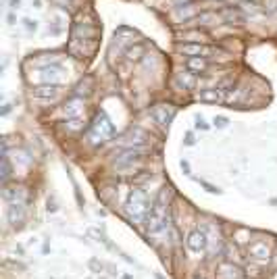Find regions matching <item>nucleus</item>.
<instances>
[{"label": "nucleus", "instance_id": "obj_1", "mask_svg": "<svg viewBox=\"0 0 277 279\" xmlns=\"http://www.w3.org/2000/svg\"><path fill=\"white\" fill-rule=\"evenodd\" d=\"M169 198H171V188H163L156 200L150 206V213L146 217V229L148 234L160 236L169 229Z\"/></svg>", "mask_w": 277, "mask_h": 279}, {"label": "nucleus", "instance_id": "obj_2", "mask_svg": "<svg viewBox=\"0 0 277 279\" xmlns=\"http://www.w3.org/2000/svg\"><path fill=\"white\" fill-rule=\"evenodd\" d=\"M150 204L148 202V196L144 190L140 188H134L128 202H125V213H128V219L132 221L134 225H140V223H146V217L150 213Z\"/></svg>", "mask_w": 277, "mask_h": 279}, {"label": "nucleus", "instance_id": "obj_3", "mask_svg": "<svg viewBox=\"0 0 277 279\" xmlns=\"http://www.w3.org/2000/svg\"><path fill=\"white\" fill-rule=\"evenodd\" d=\"M88 136H90V140H92V144H94V146L107 144L109 140H113L115 127H113V123L107 117L105 111H98L94 115V119H92V123H90V134Z\"/></svg>", "mask_w": 277, "mask_h": 279}, {"label": "nucleus", "instance_id": "obj_4", "mask_svg": "<svg viewBox=\"0 0 277 279\" xmlns=\"http://www.w3.org/2000/svg\"><path fill=\"white\" fill-rule=\"evenodd\" d=\"M148 152L146 146H140V148H125L121 150V152L117 154V158H115V165H117L119 169H130L134 165H140V162L144 160V154Z\"/></svg>", "mask_w": 277, "mask_h": 279}, {"label": "nucleus", "instance_id": "obj_5", "mask_svg": "<svg viewBox=\"0 0 277 279\" xmlns=\"http://www.w3.org/2000/svg\"><path fill=\"white\" fill-rule=\"evenodd\" d=\"M152 117L160 127H167L171 125L173 117H175V107L173 104H154L152 107Z\"/></svg>", "mask_w": 277, "mask_h": 279}, {"label": "nucleus", "instance_id": "obj_6", "mask_svg": "<svg viewBox=\"0 0 277 279\" xmlns=\"http://www.w3.org/2000/svg\"><path fill=\"white\" fill-rule=\"evenodd\" d=\"M148 134L144 130H140V127H134V130H130L128 134H125L121 138V144L125 148H140V146H146L148 144Z\"/></svg>", "mask_w": 277, "mask_h": 279}, {"label": "nucleus", "instance_id": "obj_7", "mask_svg": "<svg viewBox=\"0 0 277 279\" xmlns=\"http://www.w3.org/2000/svg\"><path fill=\"white\" fill-rule=\"evenodd\" d=\"M186 244H188V248H190L192 252L200 254V252L206 250V246H209V236H206L204 229H196V231H192V234L188 236Z\"/></svg>", "mask_w": 277, "mask_h": 279}, {"label": "nucleus", "instance_id": "obj_8", "mask_svg": "<svg viewBox=\"0 0 277 279\" xmlns=\"http://www.w3.org/2000/svg\"><path fill=\"white\" fill-rule=\"evenodd\" d=\"M248 254L257 263H267L271 259V250H269V246L265 242H252L248 246Z\"/></svg>", "mask_w": 277, "mask_h": 279}, {"label": "nucleus", "instance_id": "obj_9", "mask_svg": "<svg viewBox=\"0 0 277 279\" xmlns=\"http://www.w3.org/2000/svg\"><path fill=\"white\" fill-rule=\"evenodd\" d=\"M82 115H84V100L79 98V96L71 98V100L65 104V117H67V121L82 119Z\"/></svg>", "mask_w": 277, "mask_h": 279}, {"label": "nucleus", "instance_id": "obj_10", "mask_svg": "<svg viewBox=\"0 0 277 279\" xmlns=\"http://www.w3.org/2000/svg\"><path fill=\"white\" fill-rule=\"evenodd\" d=\"M25 219V202H8V221L13 225L23 223Z\"/></svg>", "mask_w": 277, "mask_h": 279}, {"label": "nucleus", "instance_id": "obj_11", "mask_svg": "<svg viewBox=\"0 0 277 279\" xmlns=\"http://www.w3.org/2000/svg\"><path fill=\"white\" fill-rule=\"evenodd\" d=\"M2 196L6 202H27V192L21 185H17V188H4Z\"/></svg>", "mask_w": 277, "mask_h": 279}, {"label": "nucleus", "instance_id": "obj_12", "mask_svg": "<svg viewBox=\"0 0 277 279\" xmlns=\"http://www.w3.org/2000/svg\"><path fill=\"white\" fill-rule=\"evenodd\" d=\"M59 92H61L59 84H46V86H40V88H33L31 94L36 98H54V96H59Z\"/></svg>", "mask_w": 277, "mask_h": 279}, {"label": "nucleus", "instance_id": "obj_13", "mask_svg": "<svg viewBox=\"0 0 277 279\" xmlns=\"http://www.w3.org/2000/svg\"><path fill=\"white\" fill-rule=\"evenodd\" d=\"M179 52L188 54V56H206V54H213L215 48H204V46H200V44H181Z\"/></svg>", "mask_w": 277, "mask_h": 279}, {"label": "nucleus", "instance_id": "obj_14", "mask_svg": "<svg viewBox=\"0 0 277 279\" xmlns=\"http://www.w3.org/2000/svg\"><path fill=\"white\" fill-rule=\"evenodd\" d=\"M198 100L217 104V102H221V100H223V90H221V88H209V90H202L200 94H198Z\"/></svg>", "mask_w": 277, "mask_h": 279}, {"label": "nucleus", "instance_id": "obj_15", "mask_svg": "<svg viewBox=\"0 0 277 279\" xmlns=\"http://www.w3.org/2000/svg\"><path fill=\"white\" fill-rule=\"evenodd\" d=\"M206 67H209V61H206L204 56H190L186 61V69L192 73H202Z\"/></svg>", "mask_w": 277, "mask_h": 279}, {"label": "nucleus", "instance_id": "obj_16", "mask_svg": "<svg viewBox=\"0 0 277 279\" xmlns=\"http://www.w3.org/2000/svg\"><path fill=\"white\" fill-rule=\"evenodd\" d=\"M61 73H63V69L59 65H52V67H44L42 69V77H44V81H48V84H59Z\"/></svg>", "mask_w": 277, "mask_h": 279}, {"label": "nucleus", "instance_id": "obj_17", "mask_svg": "<svg viewBox=\"0 0 277 279\" xmlns=\"http://www.w3.org/2000/svg\"><path fill=\"white\" fill-rule=\"evenodd\" d=\"M219 271L223 273V277L225 279H242V271L238 269V267H234V265H221L219 267Z\"/></svg>", "mask_w": 277, "mask_h": 279}, {"label": "nucleus", "instance_id": "obj_18", "mask_svg": "<svg viewBox=\"0 0 277 279\" xmlns=\"http://www.w3.org/2000/svg\"><path fill=\"white\" fill-rule=\"evenodd\" d=\"M8 179H10V165H8V156L4 152V156H2V183H6Z\"/></svg>", "mask_w": 277, "mask_h": 279}, {"label": "nucleus", "instance_id": "obj_19", "mask_svg": "<svg viewBox=\"0 0 277 279\" xmlns=\"http://www.w3.org/2000/svg\"><path fill=\"white\" fill-rule=\"evenodd\" d=\"M177 79H179L181 84H183V88H192V86H194V77H192L190 73H181Z\"/></svg>", "mask_w": 277, "mask_h": 279}, {"label": "nucleus", "instance_id": "obj_20", "mask_svg": "<svg viewBox=\"0 0 277 279\" xmlns=\"http://www.w3.org/2000/svg\"><path fill=\"white\" fill-rule=\"evenodd\" d=\"M23 27H25V31H36L38 29V23L31 21V19H23Z\"/></svg>", "mask_w": 277, "mask_h": 279}, {"label": "nucleus", "instance_id": "obj_21", "mask_svg": "<svg viewBox=\"0 0 277 279\" xmlns=\"http://www.w3.org/2000/svg\"><path fill=\"white\" fill-rule=\"evenodd\" d=\"M223 17L227 19V21H242V15L240 13H236V10H225V13H223Z\"/></svg>", "mask_w": 277, "mask_h": 279}, {"label": "nucleus", "instance_id": "obj_22", "mask_svg": "<svg viewBox=\"0 0 277 279\" xmlns=\"http://www.w3.org/2000/svg\"><path fill=\"white\" fill-rule=\"evenodd\" d=\"M265 8H267L269 13H277V0H267V2H265Z\"/></svg>", "mask_w": 277, "mask_h": 279}, {"label": "nucleus", "instance_id": "obj_23", "mask_svg": "<svg viewBox=\"0 0 277 279\" xmlns=\"http://www.w3.org/2000/svg\"><path fill=\"white\" fill-rule=\"evenodd\" d=\"M196 127H198V130H209V125L204 123V119H202V117L196 119Z\"/></svg>", "mask_w": 277, "mask_h": 279}, {"label": "nucleus", "instance_id": "obj_24", "mask_svg": "<svg viewBox=\"0 0 277 279\" xmlns=\"http://www.w3.org/2000/svg\"><path fill=\"white\" fill-rule=\"evenodd\" d=\"M215 125H217V127H225V125H227V119H225V117H217V119H215Z\"/></svg>", "mask_w": 277, "mask_h": 279}, {"label": "nucleus", "instance_id": "obj_25", "mask_svg": "<svg viewBox=\"0 0 277 279\" xmlns=\"http://www.w3.org/2000/svg\"><path fill=\"white\" fill-rule=\"evenodd\" d=\"M173 2H175L177 6H188L190 2H194V0H173Z\"/></svg>", "mask_w": 277, "mask_h": 279}, {"label": "nucleus", "instance_id": "obj_26", "mask_svg": "<svg viewBox=\"0 0 277 279\" xmlns=\"http://www.w3.org/2000/svg\"><path fill=\"white\" fill-rule=\"evenodd\" d=\"M19 4H21V0H10V8H19Z\"/></svg>", "mask_w": 277, "mask_h": 279}]
</instances>
